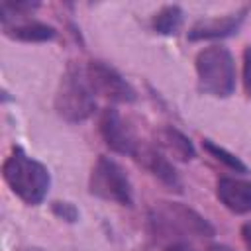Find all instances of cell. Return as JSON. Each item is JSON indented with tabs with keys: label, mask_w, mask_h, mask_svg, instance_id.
Masks as SVG:
<instances>
[{
	"label": "cell",
	"mask_w": 251,
	"mask_h": 251,
	"mask_svg": "<svg viewBox=\"0 0 251 251\" xmlns=\"http://www.w3.org/2000/svg\"><path fill=\"white\" fill-rule=\"evenodd\" d=\"M147 227L157 241L176 243L184 237H212L214 226L182 202L159 200L149 208Z\"/></svg>",
	"instance_id": "obj_1"
},
{
	"label": "cell",
	"mask_w": 251,
	"mask_h": 251,
	"mask_svg": "<svg viewBox=\"0 0 251 251\" xmlns=\"http://www.w3.org/2000/svg\"><path fill=\"white\" fill-rule=\"evenodd\" d=\"M2 175L10 190L29 206H37L47 196L51 176L43 163L31 159L22 147H12L2 165Z\"/></svg>",
	"instance_id": "obj_2"
},
{
	"label": "cell",
	"mask_w": 251,
	"mask_h": 251,
	"mask_svg": "<svg viewBox=\"0 0 251 251\" xmlns=\"http://www.w3.org/2000/svg\"><path fill=\"white\" fill-rule=\"evenodd\" d=\"M96 110L94 92L88 84L86 71L78 65H69L61 76L55 94V112L59 118L71 124L88 120Z\"/></svg>",
	"instance_id": "obj_3"
},
{
	"label": "cell",
	"mask_w": 251,
	"mask_h": 251,
	"mask_svg": "<svg viewBox=\"0 0 251 251\" xmlns=\"http://www.w3.org/2000/svg\"><path fill=\"white\" fill-rule=\"evenodd\" d=\"M198 88L216 98H227L235 90V65L226 47L210 45L196 55Z\"/></svg>",
	"instance_id": "obj_4"
},
{
	"label": "cell",
	"mask_w": 251,
	"mask_h": 251,
	"mask_svg": "<svg viewBox=\"0 0 251 251\" xmlns=\"http://www.w3.org/2000/svg\"><path fill=\"white\" fill-rule=\"evenodd\" d=\"M88 190L90 194L102 200L116 202L122 206H131L133 202V190H131V182L126 171L114 159L106 155H100L96 163L92 165L90 178H88Z\"/></svg>",
	"instance_id": "obj_5"
},
{
	"label": "cell",
	"mask_w": 251,
	"mask_h": 251,
	"mask_svg": "<svg viewBox=\"0 0 251 251\" xmlns=\"http://www.w3.org/2000/svg\"><path fill=\"white\" fill-rule=\"evenodd\" d=\"M86 78L94 94L110 100V102H133L135 90L131 84L110 65L102 61H90L86 65Z\"/></svg>",
	"instance_id": "obj_6"
},
{
	"label": "cell",
	"mask_w": 251,
	"mask_h": 251,
	"mask_svg": "<svg viewBox=\"0 0 251 251\" xmlns=\"http://www.w3.org/2000/svg\"><path fill=\"white\" fill-rule=\"evenodd\" d=\"M100 135L104 139V143L122 155H133L135 147L139 145L141 139H137V135L133 133V129L129 127V124L120 116V112L116 108H106L100 116Z\"/></svg>",
	"instance_id": "obj_7"
},
{
	"label": "cell",
	"mask_w": 251,
	"mask_h": 251,
	"mask_svg": "<svg viewBox=\"0 0 251 251\" xmlns=\"http://www.w3.org/2000/svg\"><path fill=\"white\" fill-rule=\"evenodd\" d=\"M131 157L143 169H147L161 184H165L169 190H175V192L182 190V182H180V176H178L176 169L173 167V163L157 147H153V145H149L145 141H139V145L135 147Z\"/></svg>",
	"instance_id": "obj_8"
},
{
	"label": "cell",
	"mask_w": 251,
	"mask_h": 251,
	"mask_svg": "<svg viewBox=\"0 0 251 251\" xmlns=\"http://www.w3.org/2000/svg\"><path fill=\"white\" fill-rule=\"evenodd\" d=\"M216 196L233 214L251 212V182L249 180L222 176L216 182Z\"/></svg>",
	"instance_id": "obj_9"
},
{
	"label": "cell",
	"mask_w": 251,
	"mask_h": 251,
	"mask_svg": "<svg viewBox=\"0 0 251 251\" xmlns=\"http://www.w3.org/2000/svg\"><path fill=\"white\" fill-rule=\"evenodd\" d=\"M243 14H245V10H239L237 14L198 20L188 29V39L190 41H202V39H220V37L233 35L243 22Z\"/></svg>",
	"instance_id": "obj_10"
},
{
	"label": "cell",
	"mask_w": 251,
	"mask_h": 251,
	"mask_svg": "<svg viewBox=\"0 0 251 251\" xmlns=\"http://www.w3.org/2000/svg\"><path fill=\"white\" fill-rule=\"evenodd\" d=\"M157 139H159V145L165 147L178 161H192L196 157V151H194L192 141L182 131H178V129H175L171 126L161 127L157 131Z\"/></svg>",
	"instance_id": "obj_11"
},
{
	"label": "cell",
	"mask_w": 251,
	"mask_h": 251,
	"mask_svg": "<svg viewBox=\"0 0 251 251\" xmlns=\"http://www.w3.org/2000/svg\"><path fill=\"white\" fill-rule=\"evenodd\" d=\"M4 33L12 39H20V41H27V43H37V41H51L57 31L55 27L41 24V22H24V24H14V25H6Z\"/></svg>",
	"instance_id": "obj_12"
},
{
	"label": "cell",
	"mask_w": 251,
	"mask_h": 251,
	"mask_svg": "<svg viewBox=\"0 0 251 251\" xmlns=\"http://www.w3.org/2000/svg\"><path fill=\"white\" fill-rule=\"evenodd\" d=\"M153 29L161 35H173L182 24V8L176 4L163 6L155 16H153Z\"/></svg>",
	"instance_id": "obj_13"
},
{
	"label": "cell",
	"mask_w": 251,
	"mask_h": 251,
	"mask_svg": "<svg viewBox=\"0 0 251 251\" xmlns=\"http://www.w3.org/2000/svg\"><path fill=\"white\" fill-rule=\"evenodd\" d=\"M202 147H204L214 159H218L220 163H224L227 169H231V171H235V173H247V167H245L233 153H229V151H226L224 147L212 143L210 139H204V141H202Z\"/></svg>",
	"instance_id": "obj_14"
},
{
	"label": "cell",
	"mask_w": 251,
	"mask_h": 251,
	"mask_svg": "<svg viewBox=\"0 0 251 251\" xmlns=\"http://www.w3.org/2000/svg\"><path fill=\"white\" fill-rule=\"evenodd\" d=\"M51 210H53V214H55L57 218H61V220H65V222L75 224V222L78 220V210H76L71 202H53Z\"/></svg>",
	"instance_id": "obj_15"
},
{
	"label": "cell",
	"mask_w": 251,
	"mask_h": 251,
	"mask_svg": "<svg viewBox=\"0 0 251 251\" xmlns=\"http://www.w3.org/2000/svg\"><path fill=\"white\" fill-rule=\"evenodd\" d=\"M243 88L247 98H251V45L243 51Z\"/></svg>",
	"instance_id": "obj_16"
},
{
	"label": "cell",
	"mask_w": 251,
	"mask_h": 251,
	"mask_svg": "<svg viewBox=\"0 0 251 251\" xmlns=\"http://www.w3.org/2000/svg\"><path fill=\"white\" fill-rule=\"evenodd\" d=\"M241 239H243L247 251H251V222L243 224V227H241Z\"/></svg>",
	"instance_id": "obj_17"
},
{
	"label": "cell",
	"mask_w": 251,
	"mask_h": 251,
	"mask_svg": "<svg viewBox=\"0 0 251 251\" xmlns=\"http://www.w3.org/2000/svg\"><path fill=\"white\" fill-rule=\"evenodd\" d=\"M165 251H194L186 241H176V243H171V245H167V249Z\"/></svg>",
	"instance_id": "obj_18"
},
{
	"label": "cell",
	"mask_w": 251,
	"mask_h": 251,
	"mask_svg": "<svg viewBox=\"0 0 251 251\" xmlns=\"http://www.w3.org/2000/svg\"><path fill=\"white\" fill-rule=\"evenodd\" d=\"M204 251H233L229 245H224V243H212V245H208Z\"/></svg>",
	"instance_id": "obj_19"
}]
</instances>
